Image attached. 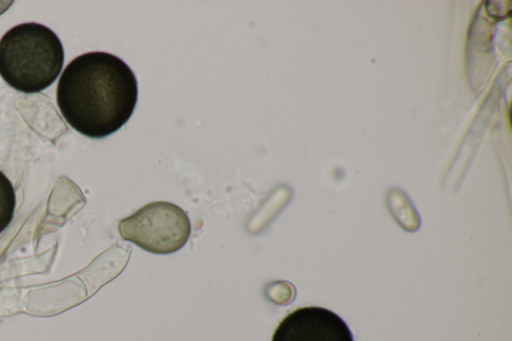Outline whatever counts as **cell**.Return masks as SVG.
<instances>
[{"instance_id": "6da1fadb", "label": "cell", "mask_w": 512, "mask_h": 341, "mask_svg": "<svg viewBox=\"0 0 512 341\" xmlns=\"http://www.w3.org/2000/svg\"><path fill=\"white\" fill-rule=\"evenodd\" d=\"M137 98L132 69L119 57L98 51L74 58L62 72L56 91L62 117L90 138H104L125 125Z\"/></svg>"}, {"instance_id": "7a4b0ae2", "label": "cell", "mask_w": 512, "mask_h": 341, "mask_svg": "<svg viewBox=\"0 0 512 341\" xmlns=\"http://www.w3.org/2000/svg\"><path fill=\"white\" fill-rule=\"evenodd\" d=\"M64 62L59 37L34 22L8 30L0 40V75L12 88L38 93L58 77Z\"/></svg>"}, {"instance_id": "3957f363", "label": "cell", "mask_w": 512, "mask_h": 341, "mask_svg": "<svg viewBox=\"0 0 512 341\" xmlns=\"http://www.w3.org/2000/svg\"><path fill=\"white\" fill-rule=\"evenodd\" d=\"M118 230L124 240L147 252L170 254L186 244L191 224L188 215L179 206L156 201L121 219Z\"/></svg>"}, {"instance_id": "277c9868", "label": "cell", "mask_w": 512, "mask_h": 341, "mask_svg": "<svg viewBox=\"0 0 512 341\" xmlns=\"http://www.w3.org/2000/svg\"><path fill=\"white\" fill-rule=\"evenodd\" d=\"M271 341H354L344 320L318 306L301 307L287 314L276 327Z\"/></svg>"}, {"instance_id": "5b68a950", "label": "cell", "mask_w": 512, "mask_h": 341, "mask_svg": "<svg viewBox=\"0 0 512 341\" xmlns=\"http://www.w3.org/2000/svg\"><path fill=\"white\" fill-rule=\"evenodd\" d=\"M16 206L14 187L8 177L0 170V234L11 223Z\"/></svg>"}]
</instances>
